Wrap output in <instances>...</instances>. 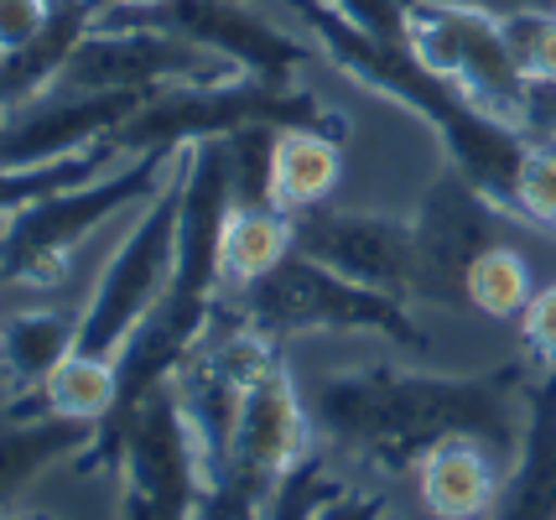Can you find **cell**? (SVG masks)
<instances>
[{
  "instance_id": "cell-13",
  "label": "cell",
  "mask_w": 556,
  "mask_h": 520,
  "mask_svg": "<svg viewBox=\"0 0 556 520\" xmlns=\"http://www.w3.org/2000/svg\"><path fill=\"white\" fill-rule=\"evenodd\" d=\"M500 203L484 199L468 177L453 167L427 188L416 214V297H463V271L484 245L500 240Z\"/></svg>"
},
{
  "instance_id": "cell-6",
  "label": "cell",
  "mask_w": 556,
  "mask_h": 520,
  "mask_svg": "<svg viewBox=\"0 0 556 520\" xmlns=\"http://www.w3.org/2000/svg\"><path fill=\"white\" fill-rule=\"evenodd\" d=\"M307 453H313V417H307V401L281 365L244 396L240 427L229 437L218 473L198 499L193 520H266L270 495L281 490V479Z\"/></svg>"
},
{
  "instance_id": "cell-16",
  "label": "cell",
  "mask_w": 556,
  "mask_h": 520,
  "mask_svg": "<svg viewBox=\"0 0 556 520\" xmlns=\"http://www.w3.org/2000/svg\"><path fill=\"white\" fill-rule=\"evenodd\" d=\"M343 177V151L323 125H287L276 130V177H270V203L281 214H307L333 199Z\"/></svg>"
},
{
  "instance_id": "cell-4",
  "label": "cell",
  "mask_w": 556,
  "mask_h": 520,
  "mask_svg": "<svg viewBox=\"0 0 556 520\" xmlns=\"http://www.w3.org/2000/svg\"><path fill=\"white\" fill-rule=\"evenodd\" d=\"M104 447H115L110 464L125 469L121 520H193L198 516L208 473H203L198 437L167 380L156 391H146L130 411H115L110 421H99L94 453L84 458L89 469L104 458Z\"/></svg>"
},
{
  "instance_id": "cell-12",
  "label": "cell",
  "mask_w": 556,
  "mask_h": 520,
  "mask_svg": "<svg viewBox=\"0 0 556 520\" xmlns=\"http://www.w3.org/2000/svg\"><path fill=\"white\" fill-rule=\"evenodd\" d=\"M151 94L141 89H68L58 84L31 104L11 110L0 125V167H31V162H58L73 151H89L110 141Z\"/></svg>"
},
{
  "instance_id": "cell-19",
  "label": "cell",
  "mask_w": 556,
  "mask_h": 520,
  "mask_svg": "<svg viewBox=\"0 0 556 520\" xmlns=\"http://www.w3.org/2000/svg\"><path fill=\"white\" fill-rule=\"evenodd\" d=\"M94 437H99L94 421H73V417H42L26 421V427H5L0 432V505L16 499V490H26L48 464L89 447Z\"/></svg>"
},
{
  "instance_id": "cell-8",
  "label": "cell",
  "mask_w": 556,
  "mask_h": 520,
  "mask_svg": "<svg viewBox=\"0 0 556 520\" xmlns=\"http://www.w3.org/2000/svg\"><path fill=\"white\" fill-rule=\"evenodd\" d=\"M177 208H182V177H172L156 199L136 208L125 240L104 261L94 292L84 302V322H78L84 354L121 359V348L136 339V328L162 307L172 287V266H177Z\"/></svg>"
},
{
  "instance_id": "cell-29",
  "label": "cell",
  "mask_w": 556,
  "mask_h": 520,
  "mask_svg": "<svg viewBox=\"0 0 556 520\" xmlns=\"http://www.w3.org/2000/svg\"><path fill=\"white\" fill-rule=\"evenodd\" d=\"M526 136H556V84H531Z\"/></svg>"
},
{
  "instance_id": "cell-30",
  "label": "cell",
  "mask_w": 556,
  "mask_h": 520,
  "mask_svg": "<svg viewBox=\"0 0 556 520\" xmlns=\"http://www.w3.org/2000/svg\"><path fill=\"white\" fill-rule=\"evenodd\" d=\"M115 11H156V5H167V0H110Z\"/></svg>"
},
{
  "instance_id": "cell-7",
  "label": "cell",
  "mask_w": 556,
  "mask_h": 520,
  "mask_svg": "<svg viewBox=\"0 0 556 520\" xmlns=\"http://www.w3.org/2000/svg\"><path fill=\"white\" fill-rule=\"evenodd\" d=\"M244 125H323L317 94L296 84H266V78H224V84H177L162 89L110 136L121 156H141L156 147H198L235 136Z\"/></svg>"
},
{
  "instance_id": "cell-18",
  "label": "cell",
  "mask_w": 556,
  "mask_h": 520,
  "mask_svg": "<svg viewBox=\"0 0 556 520\" xmlns=\"http://www.w3.org/2000/svg\"><path fill=\"white\" fill-rule=\"evenodd\" d=\"M296 250V219L281 208H235L218 240V281L224 287H250L270 276Z\"/></svg>"
},
{
  "instance_id": "cell-27",
  "label": "cell",
  "mask_w": 556,
  "mask_h": 520,
  "mask_svg": "<svg viewBox=\"0 0 556 520\" xmlns=\"http://www.w3.org/2000/svg\"><path fill=\"white\" fill-rule=\"evenodd\" d=\"M520 339L546 370H556V276L535 287L531 307L520 313Z\"/></svg>"
},
{
  "instance_id": "cell-1",
  "label": "cell",
  "mask_w": 556,
  "mask_h": 520,
  "mask_svg": "<svg viewBox=\"0 0 556 520\" xmlns=\"http://www.w3.org/2000/svg\"><path fill=\"white\" fill-rule=\"evenodd\" d=\"M520 365L494 375H416V370H354L328 375L307 391L313 437L343 453H359L364 464L401 473L442 437H479L500 458L515 464L520 453Z\"/></svg>"
},
{
  "instance_id": "cell-28",
  "label": "cell",
  "mask_w": 556,
  "mask_h": 520,
  "mask_svg": "<svg viewBox=\"0 0 556 520\" xmlns=\"http://www.w3.org/2000/svg\"><path fill=\"white\" fill-rule=\"evenodd\" d=\"M52 11H58L52 0H0V48L5 52L26 48L52 22Z\"/></svg>"
},
{
  "instance_id": "cell-5",
  "label": "cell",
  "mask_w": 556,
  "mask_h": 520,
  "mask_svg": "<svg viewBox=\"0 0 556 520\" xmlns=\"http://www.w3.org/2000/svg\"><path fill=\"white\" fill-rule=\"evenodd\" d=\"M406 48L421 68L447 78L468 104L484 115L526 130L531 110V78L520 74L505 42L500 11L479 0H412L406 11Z\"/></svg>"
},
{
  "instance_id": "cell-2",
  "label": "cell",
  "mask_w": 556,
  "mask_h": 520,
  "mask_svg": "<svg viewBox=\"0 0 556 520\" xmlns=\"http://www.w3.org/2000/svg\"><path fill=\"white\" fill-rule=\"evenodd\" d=\"M182 151L188 147H156L141 156H125L110 173L78 182L68 193H52V199L22 208L16 219H5L0 234V287L11 292H42L58 287L68 276L73 250L94 234L99 224H110L125 208H141L167 188L177 167H182Z\"/></svg>"
},
{
  "instance_id": "cell-14",
  "label": "cell",
  "mask_w": 556,
  "mask_h": 520,
  "mask_svg": "<svg viewBox=\"0 0 556 520\" xmlns=\"http://www.w3.org/2000/svg\"><path fill=\"white\" fill-rule=\"evenodd\" d=\"M416 499L432 520H494L505 499V458L479 437H442L416 458Z\"/></svg>"
},
{
  "instance_id": "cell-11",
  "label": "cell",
  "mask_w": 556,
  "mask_h": 520,
  "mask_svg": "<svg viewBox=\"0 0 556 520\" xmlns=\"http://www.w3.org/2000/svg\"><path fill=\"white\" fill-rule=\"evenodd\" d=\"M296 250L359 287L416 297V224L359 208H307L296 214Z\"/></svg>"
},
{
  "instance_id": "cell-21",
  "label": "cell",
  "mask_w": 556,
  "mask_h": 520,
  "mask_svg": "<svg viewBox=\"0 0 556 520\" xmlns=\"http://www.w3.org/2000/svg\"><path fill=\"white\" fill-rule=\"evenodd\" d=\"M37 396L48 406V417H73V421H94L99 427V421L115 417V406H121V365L73 348L68 359L42 380Z\"/></svg>"
},
{
  "instance_id": "cell-26",
  "label": "cell",
  "mask_w": 556,
  "mask_h": 520,
  "mask_svg": "<svg viewBox=\"0 0 556 520\" xmlns=\"http://www.w3.org/2000/svg\"><path fill=\"white\" fill-rule=\"evenodd\" d=\"M343 490H349V484L328 473V458H323V453H307V458L281 479V490L270 495L266 520H317Z\"/></svg>"
},
{
  "instance_id": "cell-10",
  "label": "cell",
  "mask_w": 556,
  "mask_h": 520,
  "mask_svg": "<svg viewBox=\"0 0 556 520\" xmlns=\"http://www.w3.org/2000/svg\"><path fill=\"white\" fill-rule=\"evenodd\" d=\"M224 78H235V68L218 52L136 22H94V31L73 48L63 68L68 89H141V94H162L177 84H224Z\"/></svg>"
},
{
  "instance_id": "cell-20",
  "label": "cell",
  "mask_w": 556,
  "mask_h": 520,
  "mask_svg": "<svg viewBox=\"0 0 556 520\" xmlns=\"http://www.w3.org/2000/svg\"><path fill=\"white\" fill-rule=\"evenodd\" d=\"M535 287H541V276H535L531 255L520 245H509V240L484 245L468 261V271H463V302L494 322L520 318V313L531 307Z\"/></svg>"
},
{
  "instance_id": "cell-3",
  "label": "cell",
  "mask_w": 556,
  "mask_h": 520,
  "mask_svg": "<svg viewBox=\"0 0 556 520\" xmlns=\"http://www.w3.org/2000/svg\"><path fill=\"white\" fill-rule=\"evenodd\" d=\"M229 318L255 322L270 339H291V333H375V339L427 354V333L412 322L406 297L359 287V281L328 271L323 261L302 255V250H291L270 276L240 287L229 297Z\"/></svg>"
},
{
  "instance_id": "cell-31",
  "label": "cell",
  "mask_w": 556,
  "mask_h": 520,
  "mask_svg": "<svg viewBox=\"0 0 556 520\" xmlns=\"http://www.w3.org/2000/svg\"><path fill=\"white\" fill-rule=\"evenodd\" d=\"M5 520H58V516H48V510H26V516H5Z\"/></svg>"
},
{
  "instance_id": "cell-15",
  "label": "cell",
  "mask_w": 556,
  "mask_h": 520,
  "mask_svg": "<svg viewBox=\"0 0 556 520\" xmlns=\"http://www.w3.org/2000/svg\"><path fill=\"white\" fill-rule=\"evenodd\" d=\"M99 22V0H78V5H58L52 22L26 42V48L5 52L0 58V115L31 104L37 94H48L63 84V68H68L73 48L94 31Z\"/></svg>"
},
{
  "instance_id": "cell-24",
  "label": "cell",
  "mask_w": 556,
  "mask_h": 520,
  "mask_svg": "<svg viewBox=\"0 0 556 520\" xmlns=\"http://www.w3.org/2000/svg\"><path fill=\"white\" fill-rule=\"evenodd\" d=\"M509 214L556 229V136H531L509 182Z\"/></svg>"
},
{
  "instance_id": "cell-9",
  "label": "cell",
  "mask_w": 556,
  "mask_h": 520,
  "mask_svg": "<svg viewBox=\"0 0 556 520\" xmlns=\"http://www.w3.org/2000/svg\"><path fill=\"white\" fill-rule=\"evenodd\" d=\"M99 22H136L177 31L198 48L218 52L235 74L266 78V84H296L313 68V42L291 37L287 26H276L266 11H255L250 0H167L156 11H115L99 5Z\"/></svg>"
},
{
  "instance_id": "cell-22",
  "label": "cell",
  "mask_w": 556,
  "mask_h": 520,
  "mask_svg": "<svg viewBox=\"0 0 556 520\" xmlns=\"http://www.w3.org/2000/svg\"><path fill=\"white\" fill-rule=\"evenodd\" d=\"M115 162H125L110 141H99L89 151H73V156H58V162H31V167H0V219H16L22 208L52 199V193H68L89 177L110 173Z\"/></svg>"
},
{
  "instance_id": "cell-32",
  "label": "cell",
  "mask_w": 556,
  "mask_h": 520,
  "mask_svg": "<svg viewBox=\"0 0 556 520\" xmlns=\"http://www.w3.org/2000/svg\"><path fill=\"white\" fill-rule=\"evenodd\" d=\"M52 5H78V0H52Z\"/></svg>"
},
{
  "instance_id": "cell-33",
  "label": "cell",
  "mask_w": 556,
  "mask_h": 520,
  "mask_svg": "<svg viewBox=\"0 0 556 520\" xmlns=\"http://www.w3.org/2000/svg\"><path fill=\"white\" fill-rule=\"evenodd\" d=\"M0 58H5V48H0Z\"/></svg>"
},
{
  "instance_id": "cell-23",
  "label": "cell",
  "mask_w": 556,
  "mask_h": 520,
  "mask_svg": "<svg viewBox=\"0 0 556 520\" xmlns=\"http://www.w3.org/2000/svg\"><path fill=\"white\" fill-rule=\"evenodd\" d=\"M276 130H287V125H244V130H235V136H224L235 208H276V203H270V177H276Z\"/></svg>"
},
{
  "instance_id": "cell-25",
  "label": "cell",
  "mask_w": 556,
  "mask_h": 520,
  "mask_svg": "<svg viewBox=\"0 0 556 520\" xmlns=\"http://www.w3.org/2000/svg\"><path fill=\"white\" fill-rule=\"evenodd\" d=\"M500 22H505V42L520 74L531 84H556V11L515 5V11H500Z\"/></svg>"
},
{
  "instance_id": "cell-34",
  "label": "cell",
  "mask_w": 556,
  "mask_h": 520,
  "mask_svg": "<svg viewBox=\"0 0 556 520\" xmlns=\"http://www.w3.org/2000/svg\"><path fill=\"white\" fill-rule=\"evenodd\" d=\"M0 125H5V115H0Z\"/></svg>"
},
{
  "instance_id": "cell-17",
  "label": "cell",
  "mask_w": 556,
  "mask_h": 520,
  "mask_svg": "<svg viewBox=\"0 0 556 520\" xmlns=\"http://www.w3.org/2000/svg\"><path fill=\"white\" fill-rule=\"evenodd\" d=\"M84 307H48V313H16L0 322V375L16 391H42L63 359L78 348Z\"/></svg>"
}]
</instances>
